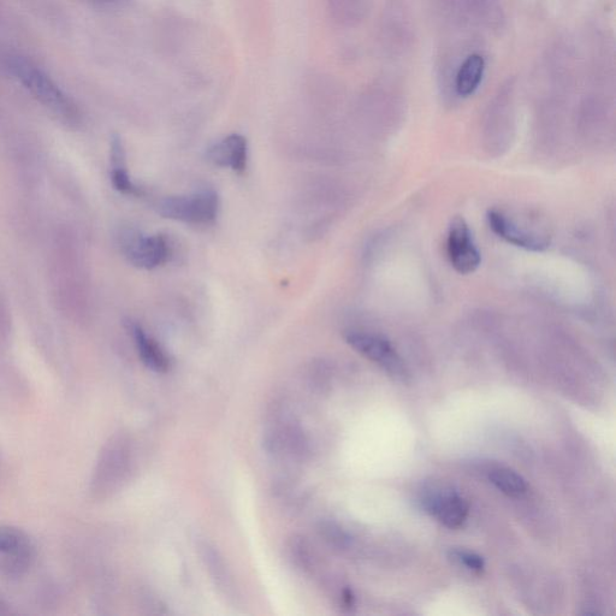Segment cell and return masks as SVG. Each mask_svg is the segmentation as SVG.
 <instances>
[{
    "label": "cell",
    "instance_id": "8992f818",
    "mask_svg": "<svg viewBox=\"0 0 616 616\" xmlns=\"http://www.w3.org/2000/svg\"><path fill=\"white\" fill-rule=\"evenodd\" d=\"M447 248L450 263L461 275L472 274L482 263L481 252L464 218L456 217L450 223Z\"/></svg>",
    "mask_w": 616,
    "mask_h": 616
},
{
    "label": "cell",
    "instance_id": "30bf717a",
    "mask_svg": "<svg viewBox=\"0 0 616 616\" xmlns=\"http://www.w3.org/2000/svg\"><path fill=\"white\" fill-rule=\"evenodd\" d=\"M103 466V482L115 489L127 478L132 465V450L126 438H117L106 452Z\"/></svg>",
    "mask_w": 616,
    "mask_h": 616
},
{
    "label": "cell",
    "instance_id": "3957f363",
    "mask_svg": "<svg viewBox=\"0 0 616 616\" xmlns=\"http://www.w3.org/2000/svg\"><path fill=\"white\" fill-rule=\"evenodd\" d=\"M265 448L277 459L302 461L308 454L304 431L293 419L276 418L265 432Z\"/></svg>",
    "mask_w": 616,
    "mask_h": 616
},
{
    "label": "cell",
    "instance_id": "2e32d148",
    "mask_svg": "<svg viewBox=\"0 0 616 616\" xmlns=\"http://www.w3.org/2000/svg\"><path fill=\"white\" fill-rule=\"evenodd\" d=\"M491 484L495 485L501 493L511 497H520L526 493L527 484L519 473L509 469H496L489 476Z\"/></svg>",
    "mask_w": 616,
    "mask_h": 616
},
{
    "label": "cell",
    "instance_id": "e0dca14e",
    "mask_svg": "<svg viewBox=\"0 0 616 616\" xmlns=\"http://www.w3.org/2000/svg\"><path fill=\"white\" fill-rule=\"evenodd\" d=\"M288 549L296 567L305 572L313 570L316 565V555L306 538L294 536L290 539Z\"/></svg>",
    "mask_w": 616,
    "mask_h": 616
},
{
    "label": "cell",
    "instance_id": "ac0fdd59",
    "mask_svg": "<svg viewBox=\"0 0 616 616\" xmlns=\"http://www.w3.org/2000/svg\"><path fill=\"white\" fill-rule=\"evenodd\" d=\"M450 556L460 565H464L467 570L475 573H482L485 568L484 560L476 553L467 552V550H452Z\"/></svg>",
    "mask_w": 616,
    "mask_h": 616
},
{
    "label": "cell",
    "instance_id": "9c48e42d",
    "mask_svg": "<svg viewBox=\"0 0 616 616\" xmlns=\"http://www.w3.org/2000/svg\"><path fill=\"white\" fill-rule=\"evenodd\" d=\"M207 158L217 167L242 173L247 165V141L239 134L229 135L209 148Z\"/></svg>",
    "mask_w": 616,
    "mask_h": 616
},
{
    "label": "cell",
    "instance_id": "5bb4252c",
    "mask_svg": "<svg viewBox=\"0 0 616 616\" xmlns=\"http://www.w3.org/2000/svg\"><path fill=\"white\" fill-rule=\"evenodd\" d=\"M485 61L478 53L467 57L455 75V90L461 97H470L483 80Z\"/></svg>",
    "mask_w": 616,
    "mask_h": 616
},
{
    "label": "cell",
    "instance_id": "ffe728a7",
    "mask_svg": "<svg viewBox=\"0 0 616 616\" xmlns=\"http://www.w3.org/2000/svg\"><path fill=\"white\" fill-rule=\"evenodd\" d=\"M8 613V606L2 600H0V615Z\"/></svg>",
    "mask_w": 616,
    "mask_h": 616
},
{
    "label": "cell",
    "instance_id": "5b68a950",
    "mask_svg": "<svg viewBox=\"0 0 616 616\" xmlns=\"http://www.w3.org/2000/svg\"><path fill=\"white\" fill-rule=\"evenodd\" d=\"M124 256L136 268L152 270L168 262L170 247L162 235L146 236L127 231L121 236Z\"/></svg>",
    "mask_w": 616,
    "mask_h": 616
},
{
    "label": "cell",
    "instance_id": "d6986e66",
    "mask_svg": "<svg viewBox=\"0 0 616 616\" xmlns=\"http://www.w3.org/2000/svg\"><path fill=\"white\" fill-rule=\"evenodd\" d=\"M93 2L102 5V7H114V5L121 3L122 0H93Z\"/></svg>",
    "mask_w": 616,
    "mask_h": 616
},
{
    "label": "cell",
    "instance_id": "8fae6325",
    "mask_svg": "<svg viewBox=\"0 0 616 616\" xmlns=\"http://www.w3.org/2000/svg\"><path fill=\"white\" fill-rule=\"evenodd\" d=\"M128 330L133 337L142 363L154 372H167L170 369V361L162 347L148 336L139 324L128 323Z\"/></svg>",
    "mask_w": 616,
    "mask_h": 616
},
{
    "label": "cell",
    "instance_id": "9a60e30c",
    "mask_svg": "<svg viewBox=\"0 0 616 616\" xmlns=\"http://www.w3.org/2000/svg\"><path fill=\"white\" fill-rule=\"evenodd\" d=\"M111 181L118 192L141 195V189L130 180L126 167V152L122 140L114 136L111 141Z\"/></svg>",
    "mask_w": 616,
    "mask_h": 616
},
{
    "label": "cell",
    "instance_id": "6da1fadb",
    "mask_svg": "<svg viewBox=\"0 0 616 616\" xmlns=\"http://www.w3.org/2000/svg\"><path fill=\"white\" fill-rule=\"evenodd\" d=\"M7 68L10 74L15 76V79L52 114L67 123L79 121L80 112L73 100L37 64L26 57L10 56L7 59Z\"/></svg>",
    "mask_w": 616,
    "mask_h": 616
},
{
    "label": "cell",
    "instance_id": "52a82bcc",
    "mask_svg": "<svg viewBox=\"0 0 616 616\" xmlns=\"http://www.w3.org/2000/svg\"><path fill=\"white\" fill-rule=\"evenodd\" d=\"M422 502L426 512L434 515L449 529H459L469 517V503L453 490H430Z\"/></svg>",
    "mask_w": 616,
    "mask_h": 616
},
{
    "label": "cell",
    "instance_id": "277c9868",
    "mask_svg": "<svg viewBox=\"0 0 616 616\" xmlns=\"http://www.w3.org/2000/svg\"><path fill=\"white\" fill-rule=\"evenodd\" d=\"M345 339L349 346L363 355L366 359L373 361L390 375L398 378L406 377V367L398 352L387 339L366 331H348Z\"/></svg>",
    "mask_w": 616,
    "mask_h": 616
},
{
    "label": "cell",
    "instance_id": "7c38bea8",
    "mask_svg": "<svg viewBox=\"0 0 616 616\" xmlns=\"http://www.w3.org/2000/svg\"><path fill=\"white\" fill-rule=\"evenodd\" d=\"M199 552L201 559L209 571L213 583L225 597L235 598L236 588L233 576L225 564L221 554L209 542L199 543Z\"/></svg>",
    "mask_w": 616,
    "mask_h": 616
},
{
    "label": "cell",
    "instance_id": "4fadbf2b",
    "mask_svg": "<svg viewBox=\"0 0 616 616\" xmlns=\"http://www.w3.org/2000/svg\"><path fill=\"white\" fill-rule=\"evenodd\" d=\"M34 544L25 531L11 526H0V554L10 556L22 565L33 558Z\"/></svg>",
    "mask_w": 616,
    "mask_h": 616
},
{
    "label": "cell",
    "instance_id": "ba28073f",
    "mask_svg": "<svg viewBox=\"0 0 616 616\" xmlns=\"http://www.w3.org/2000/svg\"><path fill=\"white\" fill-rule=\"evenodd\" d=\"M487 218L490 229L499 238L507 241L508 244L536 252L546 250L550 245L547 235L538 234L536 231L521 227L503 212L490 210Z\"/></svg>",
    "mask_w": 616,
    "mask_h": 616
},
{
    "label": "cell",
    "instance_id": "7a4b0ae2",
    "mask_svg": "<svg viewBox=\"0 0 616 616\" xmlns=\"http://www.w3.org/2000/svg\"><path fill=\"white\" fill-rule=\"evenodd\" d=\"M159 215L183 223L210 224L215 222L219 210L216 192L203 191L185 197H169L159 201Z\"/></svg>",
    "mask_w": 616,
    "mask_h": 616
}]
</instances>
